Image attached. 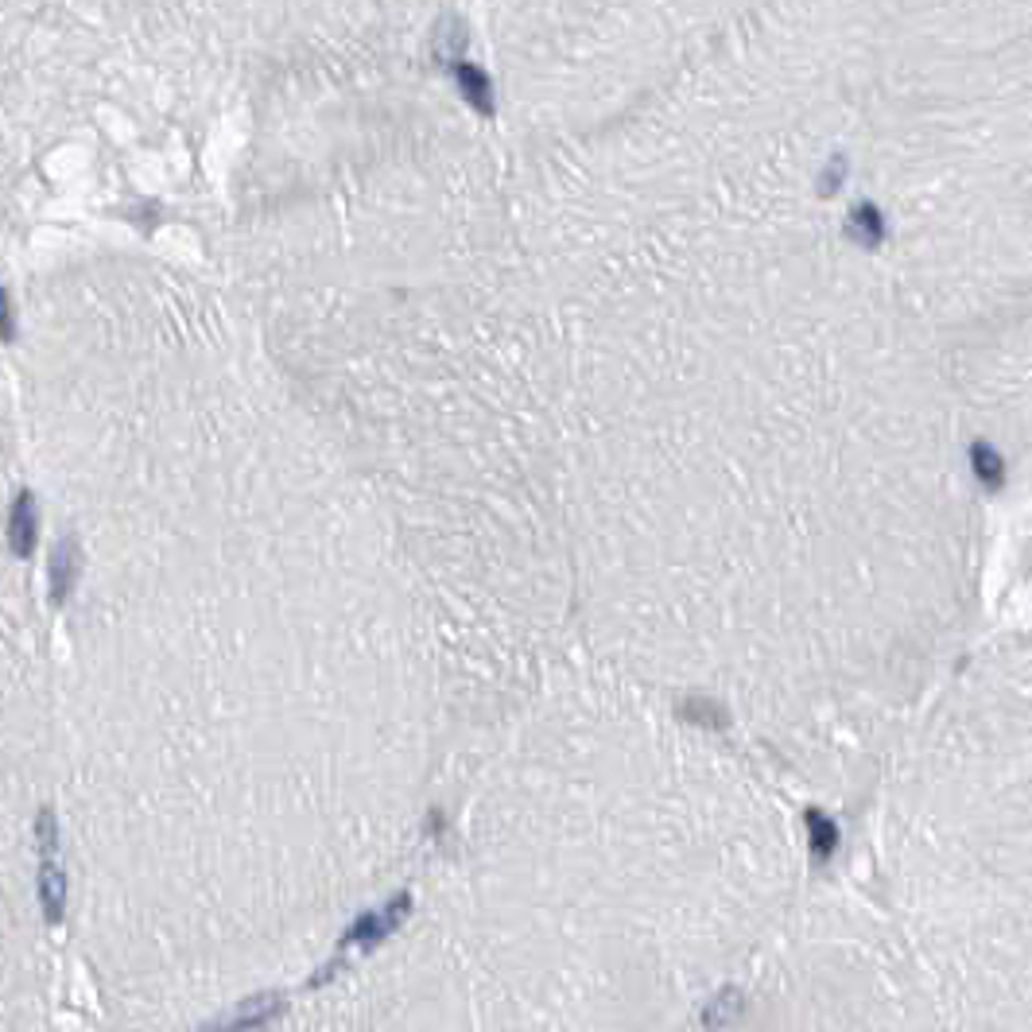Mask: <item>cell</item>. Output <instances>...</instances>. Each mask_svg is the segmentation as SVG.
I'll list each match as a JSON object with an SVG mask.
<instances>
[{
	"mask_svg": "<svg viewBox=\"0 0 1032 1032\" xmlns=\"http://www.w3.org/2000/svg\"><path fill=\"white\" fill-rule=\"evenodd\" d=\"M74 582H78V552L71 540H63L51 552V602H66Z\"/></svg>",
	"mask_w": 1032,
	"mask_h": 1032,
	"instance_id": "8992f818",
	"label": "cell"
},
{
	"mask_svg": "<svg viewBox=\"0 0 1032 1032\" xmlns=\"http://www.w3.org/2000/svg\"><path fill=\"white\" fill-rule=\"evenodd\" d=\"M36 850H39V908H44L47 924H59L66 912V870L59 862V819L51 808L36 815Z\"/></svg>",
	"mask_w": 1032,
	"mask_h": 1032,
	"instance_id": "7a4b0ae2",
	"label": "cell"
},
{
	"mask_svg": "<svg viewBox=\"0 0 1032 1032\" xmlns=\"http://www.w3.org/2000/svg\"><path fill=\"white\" fill-rule=\"evenodd\" d=\"M36 536H39L36 501H32V493H20L16 505H12V513H9V548H12V555L27 560V555H32V548H36Z\"/></svg>",
	"mask_w": 1032,
	"mask_h": 1032,
	"instance_id": "5b68a950",
	"label": "cell"
},
{
	"mask_svg": "<svg viewBox=\"0 0 1032 1032\" xmlns=\"http://www.w3.org/2000/svg\"><path fill=\"white\" fill-rule=\"evenodd\" d=\"M877 781L882 917L935 1032H1032V629L962 652Z\"/></svg>",
	"mask_w": 1032,
	"mask_h": 1032,
	"instance_id": "6da1fadb",
	"label": "cell"
},
{
	"mask_svg": "<svg viewBox=\"0 0 1032 1032\" xmlns=\"http://www.w3.org/2000/svg\"><path fill=\"white\" fill-rule=\"evenodd\" d=\"M408 908H411V897L408 893H401V897H392V900H384L381 908H369V912H361V917L354 920V924L346 927V935H342V944L346 947H377V944H384L396 927H401V920L408 917Z\"/></svg>",
	"mask_w": 1032,
	"mask_h": 1032,
	"instance_id": "3957f363",
	"label": "cell"
},
{
	"mask_svg": "<svg viewBox=\"0 0 1032 1032\" xmlns=\"http://www.w3.org/2000/svg\"><path fill=\"white\" fill-rule=\"evenodd\" d=\"M284 1013V994H257L249 1002H241L230 1017L214 1024H202L198 1032H260L268 1021H277Z\"/></svg>",
	"mask_w": 1032,
	"mask_h": 1032,
	"instance_id": "277c9868",
	"label": "cell"
}]
</instances>
